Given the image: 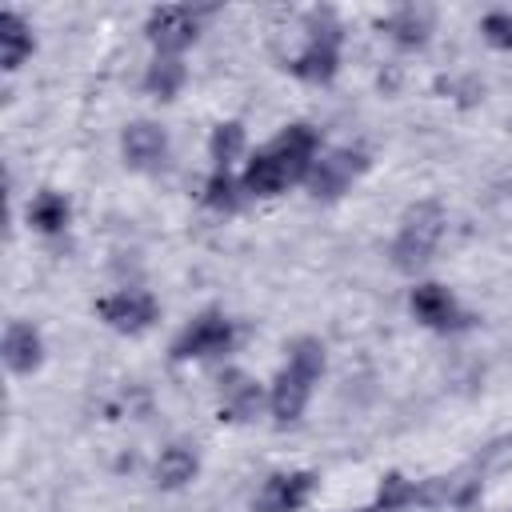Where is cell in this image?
<instances>
[{
    "instance_id": "cell-1",
    "label": "cell",
    "mask_w": 512,
    "mask_h": 512,
    "mask_svg": "<svg viewBox=\"0 0 512 512\" xmlns=\"http://www.w3.org/2000/svg\"><path fill=\"white\" fill-rule=\"evenodd\" d=\"M324 152L320 128L308 120H288L272 140L252 148V156L240 168V184L248 200H276L288 188H304L316 156Z\"/></svg>"
},
{
    "instance_id": "cell-2",
    "label": "cell",
    "mask_w": 512,
    "mask_h": 512,
    "mask_svg": "<svg viewBox=\"0 0 512 512\" xmlns=\"http://www.w3.org/2000/svg\"><path fill=\"white\" fill-rule=\"evenodd\" d=\"M324 372H328V348L320 336L304 332L284 344V364L268 380V416L276 428H292L304 420Z\"/></svg>"
},
{
    "instance_id": "cell-3",
    "label": "cell",
    "mask_w": 512,
    "mask_h": 512,
    "mask_svg": "<svg viewBox=\"0 0 512 512\" xmlns=\"http://www.w3.org/2000/svg\"><path fill=\"white\" fill-rule=\"evenodd\" d=\"M444 228H448V212H444V204H440L436 196L412 200V204L400 212L396 236H392V244H388L392 268H396L400 276H412V280H416V276L432 264V256H436V248H440V240H444Z\"/></svg>"
},
{
    "instance_id": "cell-4",
    "label": "cell",
    "mask_w": 512,
    "mask_h": 512,
    "mask_svg": "<svg viewBox=\"0 0 512 512\" xmlns=\"http://www.w3.org/2000/svg\"><path fill=\"white\" fill-rule=\"evenodd\" d=\"M340 60H344V24H340L336 8H308L304 12V44L284 64L288 76H296L300 84L324 88L340 76Z\"/></svg>"
},
{
    "instance_id": "cell-5",
    "label": "cell",
    "mask_w": 512,
    "mask_h": 512,
    "mask_svg": "<svg viewBox=\"0 0 512 512\" xmlns=\"http://www.w3.org/2000/svg\"><path fill=\"white\" fill-rule=\"evenodd\" d=\"M236 344H240V324L224 308H200L196 316H188L180 324V332L168 344V356L176 364H188V360H220V356L236 352Z\"/></svg>"
},
{
    "instance_id": "cell-6",
    "label": "cell",
    "mask_w": 512,
    "mask_h": 512,
    "mask_svg": "<svg viewBox=\"0 0 512 512\" xmlns=\"http://www.w3.org/2000/svg\"><path fill=\"white\" fill-rule=\"evenodd\" d=\"M216 8H200V4H160L144 16V36L152 44V56H184L200 32H204V20L212 16Z\"/></svg>"
},
{
    "instance_id": "cell-7",
    "label": "cell",
    "mask_w": 512,
    "mask_h": 512,
    "mask_svg": "<svg viewBox=\"0 0 512 512\" xmlns=\"http://www.w3.org/2000/svg\"><path fill=\"white\" fill-rule=\"evenodd\" d=\"M372 168V152L360 144H332L316 156L304 188L312 200H340L344 192H352L360 184V176Z\"/></svg>"
},
{
    "instance_id": "cell-8",
    "label": "cell",
    "mask_w": 512,
    "mask_h": 512,
    "mask_svg": "<svg viewBox=\"0 0 512 512\" xmlns=\"http://www.w3.org/2000/svg\"><path fill=\"white\" fill-rule=\"evenodd\" d=\"M408 312L420 328L428 332H440V336H456V332H468L476 328V312H468L460 304V296L440 284V280H412L408 288Z\"/></svg>"
},
{
    "instance_id": "cell-9",
    "label": "cell",
    "mask_w": 512,
    "mask_h": 512,
    "mask_svg": "<svg viewBox=\"0 0 512 512\" xmlns=\"http://www.w3.org/2000/svg\"><path fill=\"white\" fill-rule=\"evenodd\" d=\"M96 320L120 336H144L148 328H156L160 320V300L152 288H140V284H124V288H112L104 292L96 304H92Z\"/></svg>"
},
{
    "instance_id": "cell-10",
    "label": "cell",
    "mask_w": 512,
    "mask_h": 512,
    "mask_svg": "<svg viewBox=\"0 0 512 512\" xmlns=\"http://www.w3.org/2000/svg\"><path fill=\"white\" fill-rule=\"evenodd\" d=\"M320 492V472L312 468H280L260 480L252 492V512H304Z\"/></svg>"
},
{
    "instance_id": "cell-11",
    "label": "cell",
    "mask_w": 512,
    "mask_h": 512,
    "mask_svg": "<svg viewBox=\"0 0 512 512\" xmlns=\"http://www.w3.org/2000/svg\"><path fill=\"white\" fill-rule=\"evenodd\" d=\"M216 412L228 424H248L260 412H268V384H260L244 368H224L216 384Z\"/></svg>"
},
{
    "instance_id": "cell-12",
    "label": "cell",
    "mask_w": 512,
    "mask_h": 512,
    "mask_svg": "<svg viewBox=\"0 0 512 512\" xmlns=\"http://www.w3.org/2000/svg\"><path fill=\"white\" fill-rule=\"evenodd\" d=\"M168 152H172V140H168V128L160 120H144L140 116V120H128L120 128V160H124V168L156 172V168H164Z\"/></svg>"
},
{
    "instance_id": "cell-13",
    "label": "cell",
    "mask_w": 512,
    "mask_h": 512,
    "mask_svg": "<svg viewBox=\"0 0 512 512\" xmlns=\"http://www.w3.org/2000/svg\"><path fill=\"white\" fill-rule=\"evenodd\" d=\"M380 32H384L400 52H420V48L432 44V32H436V8H432V4L404 0V4H396L388 16H380Z\"/></svg>"
},
{
    "instance_id": "cell-14",
    "label": "cell",
    "mask_w": 512,
    "mask_h": 512,
    "mask_svg": "<svg viewBox=\"0 0 512 512\" xmlns=\"http://www.w3.org/2000/svg\"><path fill=\"white\" fill-rule=\"evenodd\" d=\"M0 360L12 376H32L44 368L48 360V344H44V332L32 324V320H8L4 324V336H0Z\"/></svg>"
},
{
    "instance_id": "cell-15",
    "label": "cell",
    "mask_w": 512,
    "mask_h": 512,
    "mask_svg": "<svg viewBox=\"0 0 512 512\" xmlns=\"http://www.w3.org/2000/svg\"><path fill=\"white\" fill-rule=\"evenodd\" d=\"M432 488H436L432 480H412V476H404L400 468H388V472L376 480L372 500H368L364 508H356V512H412V508L436 500Z\"/></svg>"
},
{
    "instance_id": "cell-16",
    "label": "cell",
    "mask_w": 512,
    "mask_h": 512,
    "mask_svg": "<svg viewBox=\"0 0 512 512\" xmlns=\"http://www.w3.org/2000/svg\"><path fill=\"white\" fill-rule=\"evenodd\" d=\"M196 476H200V452L188 440L164 444L156 452V460H152V484L160 492H180V488L196 484Z\"/></svg>"
},
{
    "instance_id": "cell-17",
    "label": "cell",
    "mask_w": 512,
    "mask_h": 512,
    "mask_svg": "<svg viewBox=\"0 0 512 512\" xmlns=\"http://www.w3.org/2000/svg\"><path fill=\"white\" fill-rule=\"evenodd\" d=\"M24 224L36 232V236H64L72 228V200L68 192L60 188H36L24 204Z\"/></svg>"
},
{
    "instance_id": "cell-18",
    "label": "cell",
    "mask_w": 512,
    "mask_h": 512,
    "mask_svg": "<svg viewBox=\"0 0 512 512\" xmlns=\"http://www.w3.org/2000/svg\"><path fill=\"white\" fill-rule=\"evenodd\" d=\"M36 52V28L20 8H4L0 12V68L12 76L20 72Z\"/></svg>"
},
{
    "instance_id": "cell-19",
    "label": "cell",
    "mask_w": 512,
    "mask_h": 512,
    "mask_svg": "<svg viewBox=\"0 0 512 512\" xmlns=\"http://www.w3.org/2000/svg\"><path fill=\"white\" fill-rule=\"evenodd\" d=\"M248 156H252V148H248L244 120L228 116V120L212 124V132H208V160H212L216 172H240Z\"/></svg>"
},
{
    "instance_id": "cell-20",
    "label": "cell",
    "mask_w": 512,
    "mask_h": 512,
    "mask_svg": "<svg viewBox=\"0 0 512 512\" xmlns=\"http://www.w3.org/2000/svg\"><path fill=\"white\" fill-rule=\"evenodd\" d=\"M184 84H188V64H184V56H152V60L144 64V76H140L144 96L168 104V100H176V96L184 92Z\"/></svg>"
},
{
    "instance_id": "cell-21",
    "label": "cell",
    "mask_w": 512,
    "mask_h": 512,
    "mask_svg": "<svg viewBox=\"0 0 512 512\" xmlns=\"http://www.w3.org/2000/svg\"><path fill=\"white\" fill-rule=\"evenodd\" d=\"M244 184H240V172H208L204 176V188H200V204L208 212H220V216H232L244 208Z\"/></svg>"
},
{
    "instance_id": "cell-22",
    "label": "cell",
    "mask_w": 512,
    "mask_h": 512,
    "mask_svg": "<svg viewBox=\"0 0 512 512\" xmlns=\"http://www.w3.org/2000/svg\"><path fill=\"white\" fill-rule=\"evenodd\" d=\"M476 32L492 52H512V8H488Z\"/></svg>"
}]
</instances>
